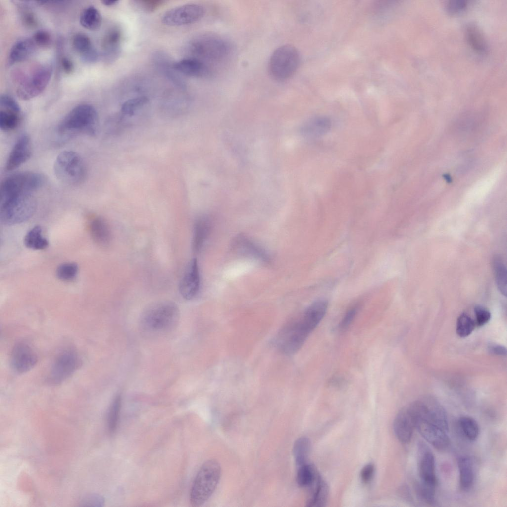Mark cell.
Returning a JSON list of instances; mask_svg holds the SVG:
<instances>
[{"mask_svg":"<svg viewBox=\"0 0 507 507\" xmlns=\"http://www.w3.org/2000/svg\"><path fill=\"white\" fill-rule=\"evenodd\" d=\"M474 311L475 315L476 325L478 327L484 326L487 324L491 319V313L486 308L480 305L476 306L474 307Z\"/></svg>","mask_w":507,"mask_h":507,"instance_id":"cell-43","label":"cell"},{"mask_svg":"<svg viewBox=\"0 0 507 507\" xmlns=\"http://www.w3.org/2000/svg\"><path fill=\"white\" fill-rule=\"evenodd\" d=\"M148 99L145 96L130 99L122 105L121 111L122 115L132 116L136 111L148 102Z\"/></svg>","mask_w":507,"mask_h":507,"instance_id":"cell-38","label":"cell"},{"mask_svg":"<svg viewBox=\"0 0 507 507\" xmlns=\"http://www.w3.org/2000/svg\"><path fill=\"white\" fill-rule=\"evenodd\" d=\"M331 120L324 116H318L307 121L302 127V133L309 137H318L327 133L331 127Z\"/></svg>","mask_w":507,"mask_h":507,"instance_id":"cell-27","label":"cell"},{"mask_svg":"<svg viewBox=\"0 0 507 507\" xmlns=\"http://www.w3.org/2000/svg\"><path fill=\"white\" fill-rule=\"evenodd\" d=\"M38 361L37 355L31 345L25 341L15 344L10 355V366L18 374L26 373L34 367Z\"/></svg>","mask_w":507,"mask_h":507,"instance_id":"cell-13","label":"cell"},{"mask_svg":"<svg viewBox=\"0 0 507 507\" xmlns=\"http://www.w3.org/2000/svg\"><path fill=\"white\" fill-rule=\"evenodd\" d=\"M201 284L199 265L196 258L188 263L179 284V292L183 298L191 300L198 294Z\"/></svg>","mask_w":507,"mask_h":507,"instance_id":"cell-15","label":"cell"},{"mask_svg":"<svg viewBox=\"0 0 507 507\" xmlns=\"http://www.w3.org/2000/svg\"><path fill=\"white\" fill-rule=\"evenodd\" d=\"M489 351L493 354L500 355H505L507 354L506 348L500 345L491 344L488 347Z\"/></svg>","mask_w":507,"mask_h":507,"instance_id":"cell-51","label":"cell"},{"mask_svg":"<svg viewBox=\"0 0 507 507\" xmlns=\"http://www.w3.org/2000/svg\"><path fill=\"white\" fill-rule=\"evenodd\" d=\"M89 229L94 241L101 246L108 245L111 240L110 228L102 218L96 217L90 222Z\"/></svg>","mask_w":507,"mask_h":507,"instance_id":"cell-26","label":"cell"},{"mask_svg":"<svg viewBox=\"0 0 507 507\" xmlns=\"http://www.w3.org/2000/svg\"><path fill=\"white\" fill-rule=\"evenodd\" d=\"M173 67L175 71L190 77H204L211 73L209 66L195 57L179 60L173 64Z\"/></svg>","mask_w":507,"mask_h":507,"instance_id":"cell-21","label":"cell"},{"mask_svg":"<svg viewBox=\"0 0 507 507\" xmlns=\"http://www.w3.org/2000/svg\"><path fill=\"white\" fill-rule=\"evenodd\" d=\"M415 428V420L408 406L403 408L396 415L393 430L399 441L407 443L411 439Z\"/></svg>","mask_w":507,"mask_h":507,"instance_id":"cell-18","label":"cell"},{"mask_svg":"<svg viewBox=\"0 0 507 507\" xmlns=\"http://www.w3.org/2000/svg\"><path fill=\"white\" fill-rule=\"evenodd\" d=\"M466 34L468 41L473 49L480 52L486 51V42L485 38L477 26L474 24L468 25Z\"/></svg>","mask_w":507,"mask_h":507,"instance_id":"cell-34","label":"cell"},{"mask_svg":"<svg viewBox=\"0 0 507 507\" xmlns=\"http://www.w3.org/2000/svg\"><path fill=\"white\" fill-rule=\"evenodd\" d=\"M83 503L87 504H87H90V506H102L104 503V499L99 495H94L85 499Z\"/></svg>","mask_w":507,"mask_h":507,"instance_id":"cell-50","label":"cell"},{"mask_svg":"<svg viewBox=\"0 0 507 507\" xmlns=\"http://www.w3.org/2000/svg\"><path fill=\"white\" fill-rule=\"evenodd\" d=\"M81 363V359L75 350L67 348L62 350L53 361L47 376V381L52 385L62 383L78 369Z\"/></svg>","mask_w":507,"mask_h":507,"instance_id":"cell-9","label":"cell"},{"mask_svg":"<svg viewBox=\"0 0 507 507\" xmlns=\"http://www.w3.org/2000/svg\"><path fill=\"white\" fill-rule=\"evenodd\" d=\"M356 312V307H353L348 310L340 322V327L341 329L347 328L354 319Z\"/></svg>","mask_w":507,"mask_h":507,"instance_id":"cell-48","label":"cell"},{"mask_svg":"<svg viewBox=\"0 0 507 507\" xmlns=\"http://www.w3.org/2000/svg\"><path fill=\"white\" fill-rule=\"evenodd\" d=\"M52 73V66L50 64L36 67L19 83L16 90L17 96L21 100H29L40 95L50 81Z\"/></svg>","mask_w":507,"mask_h":507,"instance_id":"cell-10","label":"cell"},{"mask_svg":"<svg viewBox=\"0 0 507 507\" xmlns=\"http://www.w3.org/2000/svg\"><path fill=\"white\" fill-rule=\"evenodd\" d=\"M32 40L37 46L47 47L51 42V37L50 34L44 30L37 31L33 35Z\"/></svg>","mask_w":507,"mask_h":507,"instance_id":"cell-44","label":"cell"},{"mask_svg":"<svg viewBox=\"0 0 507 507\" xmlns=\"http://www.w3.org/2000/svg\"><path fill=\"white\" fill-rule=\"evenodd\" d=\"M311 442L305 437L296 440L293 447V453L297 467L306 464L311 451Z\"/></svg>","mask_w":507,"mask_h":507,"instance_id":"cell-31","label":"cell"},{"mask_svg":"<svg viewBox=\"0 0 507 507\" xmlns=\"http://www.w3.org/2000/svg\"><path fill=\"white\" fill-rule=\"evenodd\" d=\"M122 34L116 27L111 28L104 36L101 47L104 61L111 63L119 57L121 51Z\"/></svg>","mask_w":507,"mask_h":507,"instance_id":"cell-20","label":"cell"},{"mask_svg":"<svg viewBox=\"0 0 507 507\" xmlns=\"http://www.w3.org/2000/svg\"><path fill=\"white\" fill-rule=\"evenodd\" d=\"M234 249L240 254L263 262L268 261V257L263 249L246 237L240 235L234 241Z\"/></svg>","mask_w":507,"mask_h":507,"instance_id":"cell-25","label":"cell"},{"mask_svg":"<svg viewBox=\"0 0 507 507\" xmlns=\"http://www.w3.org/2000/svg\"><path fill=\"white\" fill-rule=\"evenodd\" d=\"M493 266L498 288L501 294L506 296L507 289L506 268L499 258L494 259Z\"/></svg>","mask_w":507,"mask_h":507,"instance_id":"cell-36","label":"cell"},{"mask_svg":"<svg viewBox=\"0 0 507 507\" xmlns=\"http://www.w3.org/2000/svg\"><path fill=\"white\" fill-rule=\"evenodd\" d=\"M61 67L62 71L66 74H71L74 70V65L71 59L67 57H63L61 60Z\"/></svg>","mask_w":507,"mask_h":507,"instance_id":"cell-49","label":"cell"},{"mask_svg":"<svg viewBox=\"0 0 507 507\" xmlns=\"http://www.w3.org/2000/svg\"><path fill=\"white\" fill-rule=\"evenodd\" d=\"M415 428L421 435L437 450H445L450 441L447 432L431 423L422 419H415Z\"/></svg>","mask_w":507,"mask_h":507,"instance_id":"cell-16","label":"cell"},{"mask_svg":"<svg viewBox=\"0 0 507 507\" xmlns=\"http://www.w3.org/2000/svg\"><path fill=\"white\" fill-rule=\"evenodd\" d=\"M458 425L465 437L470 441H474L478 437L479 427L477 421L469 416H461Z\"/></svg>","mask_w":507,"mask_h":507,"instance_id":"cell-35","label":"cell"},{"mask_svg":"<svg viewBox=\"0 0 507 507\" xmlns=\"http://www.w3.org/2000/svg\"><path fill=\"white\" fill-rule=\"evenodd\" d=\"M121 405V397L120 395H117L112 401L108 412V427L111 434L113 433L116 429Z\"/></svg>","mask_w":507,"mask_h":507,"instance_id":"cell-37","label":"cell"},{"mask_svg":"<svg viewBox=\"0 0 507 507\" xmlns=\"http://www.w3.org/2000/svg\"><path fill=\"white\" fill-rule=\"evenodd\" d=\"M204 13V8L202 5L188 4L166 11L162 17V22L169 26H183L198 21Z\"/></svg>","mask_w":507,"mask_h":507,"instance_id":"cell-12","label":"cell"},{"mask_svg":"<svg viewBox=\"0 0 507 507\" xmlns=\"http://www.w3.org/2000/svg\"><path fill=\"white\" fill-rule=\"evenodd\" d=\"M418 453V472L420 481L436 486L435 460L432 452L425 445L421 444Z\"/></svg>","mask_w":507,"mask_h":507,"instance_id":"cell-19","label":"cell"},{"mask_svg":"<svg viewBox=\"0 0 507 507\" xmlns=\"http://www.w3.org/2000/svg\"><path fill=\"white\" fill-rule=\"evenodd\" d=\"M375 471L373 464L369 463L365 465L360 472V478L364 483H369L372 479Z\"/></svg>","mask_w":507,"mask_h":507,"instance_id":"cell-46","label":"cell"},{"mask_svg":"<svg viewBox=\"0 0 507 507\" xmlns=\"http://www.w3.org/2000/svg\"><path fill=\"white\" fill-rule=\"evenodd\" d=\"M78 272V265L75 263H64L60 265L56 270V276L62 281H68L74 279Z\"/></svg>","mask_w":507,"mask_h":507,"instance_id":"cell-41","label":"cell"},{"mask_svg":"<svg viewBox=\"0 0 507 507\" xmlns=\"http://www.w3.org/2000/svg\"><path fill=\"white\" fill-rule=\"evenodd\" d=\"M327 307L326 301L318 300L312 304L300 316L287 324L276 337V344L278 349L288 355L297 352L322 320Z\"/></svg>","mask_w":507,"mask_h":507,"instance_id":"cell-1","label":"cell"},{"mask_svg":"<svg viewBox=\"0 0 507 507\" xmlns=\"http://www.w3.org/2000/svg\"><path fill=\"white\" fill-rule=\"evenodd\" d=\"M415 420L422 419L437 425L447 432L449 429L446 411L441 404L432 398H426L408 406Z\"/></svg>","mask_w":507,"mask_h":507,"instance_id":"cell-11","label":"cell"},{"mask_svg":"<svg viewBox=\"0 0 507 507\" xmlns=\"http://www.w3.org/2000/svg\"><path fill=\"white\" fill-rule=\"evenodd\" d=\"M32 154V145L30 136L22 134L15 142L6 163L7 171L13 170L27 161Z\"/></svg>","mask_w":507,"mask_h":507,"instance_id":"cell-17","label":"cell"},{"mask_svg":"<svg viewBox=\"0 0 507 507\" xmlns=\"http://www.w3.org/2000/svg\"><path fill=\"white\" fill-rule=\"evenodd\" d=\"M36 45L32 39H23L16 42L12 47L9 56V65L25 61L34 53Z\"/></svg>","mask_w":507,"mask_h":507,"instance_id":"cell-23","label":"cell"},{"mask_svg":"<svg viewBox=\"0 0 507 507\" xmlns=\"http://www.w3.org/2000/svg\"><path fill=\"white\" fill-rule=\"evenodd\" d=\"M466 6V3L462 0H452L448 2L447 8L449 12L456 14L462 11Z\"/></svg>","mask_w":507,"mask_h":507,"instance_id":"cell-47","label":"cell"},{"mask_svg":"<svg viewBox=\"0 0 507 507\" xmlns=\"http://www.w3.org/2000/svg\"><path fill=\"white\" fill-rule=\"evenodd\" d=\"M0 128L4 132L12 131L19 125L21 119L20 107L12 97L3 95L0 100Z\"/></svg>","mask_w":507,"mask_h":507,"instance_id":"cell-14","label":"cell"},{"mask_svg":"<svg viewBox=\"0 0 507 507\" xmlns=\"http://www.w3.org/2000/svg\"><path fill=\"white\" fill-rule=\"evenodd\" d=\"M72 44L74 50L80 55L83 62L93 63L98 59V52L89 37L85 34H76L72 38Z\"/></svg>","mask_w":507,"mask_h":507,"instance_id":"cell-22","label":"cell"},{"mask_svg":"<svg viewBox=\"0 0 507 507\" xmlns=\"http://www.w3.org/2000/svg\"><path fill=\"white\" fill-rule=\"evenodd\" d=\"M164 2L161 0H135L132 1V4L138 9L146 12H152L159 7Z\"/></svg>","mask_w":507,"mask_h":507,"instance_id":"cell-42","label":"cell"},{"mask_svg":"<svg viewBox=\"0 0 507 507\" xmlns=\"http://www.w3.org/2000/svg\"><path fill=\"white\" fill-rule=\"evenodd\" d=\"M192 51L200 59L209 66V64H220L227 59L232 51L230 42L224 37L216 34L201 35L191 44Z\"/></svg>","mask_w":507,"mask_h":507,"instance_id":"cell-5","label":"cell"},{"mask_svg":"<svg viewBox=\"0 0 507 507\" xmlns=\"http://www.w3.org/2000/svg\"><path fill=\"white\" fill-rule=\"evenodd\" d=\"M80 23L84 28L89 30H98L102 23L101 15L96 7L88 6L82 12Z\"/></svg>","mask_w":507,"mask_h":507,"instance_id":"cell-30","label":"cell"},{"mask_svg":"<svg viewBox=\"0 0 507 507\" xmlns=\"http://www.w3.org/2000/svg\"><path fill=\"white\" fill-rule=\"evenodd\" d=\"M98 116L95 108L90 104H79L68 112L59 123L57 130L61 134L83 133H95Z\"/></svg>","mask_w":507,"mask_h":507,"instance_id":"cell-6","label":"cell"},{"mask_svg":"<svg viewBox=\"0 0 507 507\" xmlns=\"http://www.w3.org/2000/svg\"><path fill=\"white\" fill-rule=\"evenodd\" d=\"M300 61L299 51L294 46L290 44L280 46L270 57L268 66L269 74L276 81H285L296 72Z\"/></svg>","mask_w":507,"mask_h":507,"instance_id":"cell-8","label":"cell"},{"mask_svg":"<svg viewBox=\"0 0 507 507\" xmlns=\"http://www.w3.org/2000/svg\"><path fill=\"white\" fill-rule=\"evenodd\" d=\"M24 243L27 248L34 250L45 249L49 245V242L43 236L42 229L39 226H35L27 232Z\"/></svg>","mask_w":507,"mask_h":507,"instance_id":"cell-32","label":"cell"},{"mask_svg":"<svg viewBox=\"0 0 507 507\" xmlns=\"http://www.w3.org/2000/svg\"><path fill=\"white\" fill-rule=\"evenodd\" d=\"M460 488L464 491L469 490L473 486L475 478L473 463L467 456L460 457L458 460Z\"/></svg>","mask_w":507,"mask_h":507,"instance_id":"cell-28","label":"cell"},{"mask_svg":"<svg viewBox=\"0 0 507 507\" xmlns=\"http://www.w3.org/2000/svg\"><path fill=\"white\" fill-rule=\"evenodd\" d=\"M177 304L169 301L152 304L143 312L141 328L146 333L157 335L166 333L176 327L179 319Z\"/></svg>","mask_w":507,"mask_h":507,"instance_id":"cell-2","label":"cell"},{"mask_svg":"<svg viewBox=\"0 0 507 507\" xmlns=\"http://www.w3.org/2000/svg\"><path fill=\"white\" fill-rule=\"evenodd\" d=\"M22 21L24 25L28 28L33 29L38 25V20L32 11H24L22 14Z\"/></svg>","mask_w":507,"mask_h":507,"instance_id":"cell-45","label":"cell"},{"mask_svg":"<svg viewBox=\"0 0 507 507\" xmlns=\"http://www.w3.org/2000/svg\"><path fill=\"white\" fill-rule=\"evenodd\" d=\"M476 326L475 322L467 314L463 313L457 318L456 333L461 337L469 336Z\"/></svg>","mask_w":507,"mask_h":507,"instance_id":"cell-39","label":"cell"},{"mask_svg":"<svg viewBox=\"0 0 507 507\" xmlns=\"http://www.w3.org/2000/svg\"><path fill=\"white\" fill-rule=\"evenodd\" d=\"M436 485L419 482L416 484V491L421 500L425 503L433 505L435 503Z\"/></svg>","mask_w":507,"mask_h":507,"instance_id":"cell-40","label":"cell"},{"mask_svg":"<svg viewBox=\"0 0 507 507\" xmlns=\"http://www.w3.org/2000/svg\"><path fill=\"white\" fill-rule=\"evenodd\" d=\"M221 468L219 462L210 459L203 464L194 480L190 494L192 506L203 505L211 497L219 481Z\"/></svg>","mask_w":507,"mask_h":507,"instance_id":"cell-4","label":"cell"},{"mask_svg":"<svg viewBox=\"0 0 507 507\" xmlns=\"http://www.w3.org/2000/svg\"><path fill=\"white\" fill-rule=\"evenodd\" d=\"M56 177L62 183L75 186L81 183L86 176V167L82 158L70 150L62 151L56 158L53 166Z\"/></svg>","mask_w":507,"mask_h":507,"instance_id":"cell-7","label":"cell"},{"mask_svg":"<svg viewBox=\"0 0 507 507\" xmlns=\"http://www.w3.org/2000/svg\"><path fill=\"white\" fill-rule=\"evenodd\" d=\"M34 192L18 191L0 194V221L5 225L26 221L36 206Z\"/></svg>","mask_w":507,"mask_h":507,"instance_id":"cell-3","label":"cell"},{"mask_svg":"<svg viewBox=\"0 0 507 507\" xmlns=\"http://www.w3.org/2000/svg\"><path fill=\"white\" fill-rule=\"evenodd\" d=\"M101 3L106 6H112L116 5L119 2L118 0H103L101 1Z\"/></svg>","mask_w":507,"mask_h":507,"instance_id":"cell-52","label":"cell"},{"mask_svg":"<svg viewBox=\"0 0 507 507\" xmlns=\"http://www.w3.org/2000/svg\"><path fill=\"white\" fill-rule=\"evenodd\" d=\"M311 487L312 492L308 499L306 506L309 507H324L327 501L329 488L326 483L320 476Z\"/></svg>","mask_w":507,"mask_h":507,"instance_id":"cell-29","label":"cell"},{"mask_svg":"<svg viewBox=\"0 0 507 507\" xmlns=\"http://www.w3.org/2000/svg\"><path fill=\"white\" fill-rule=\"evenodd\" d=\"M211 222L205 216H202L195 220L193 230L192 247L194 253H199L203 248L211 230Z\"/></svg>","mask_w":507,"mask_h":507,"instance_id":"cell-24","label":"cell"},{"mask_svg":"<svg viewBox=\"0 0 507 507\" xmlns=\"http://www.w3.org/2000/svg\"><path fill=\"white\" fill-rule=\"evenodd\" d=\"M319 476L314 466L307 463L298 467L296 481L301 487L311 486Z\"/></svg>","mask_w":507,"mask_h":507,"instance_id":"cell-33","label":"cell"}]
</instances>
